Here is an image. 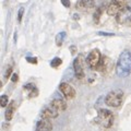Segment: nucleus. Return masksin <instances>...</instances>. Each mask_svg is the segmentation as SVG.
Here are the masks:
<instances>
[{"instance_id": "1", "label": "nucleus", "mask_w": 131, "mask_h": 131, "mask_svg": "<svg viewBox=\"0 0 131 131\" xmlns=\"http://www.w3.org/2000/svg\"><path fill=\"white\" fill-rule=\"evenodd\" d=\"M131 73V52L124 50L118 57L116 64V74L119 78H127Z\"/></svg>"}, {"instance_id": "2", "label": "nucleus", "mask_w": 131, "mask_h": 131, "mask_svg": "<svg viewBox=\"0 0 131 131\" xmlns=\"http://www.w3.org/2000/svg\"><path fill=\"white\" fill-rule=\"evenodd\" d=\"M114 120H115L114 114L108 109L102 108V109L98 110L97 117L95 118V120L94 121H95L98 126H101L102 128L108 129V128H110V127L113 126Z\"/></svg>"}, {"instance_id": "3", "label": "nucleus", "mask_w": 131, "mask_h": 131, "mask_svg": "<svg viewBox=\"0 0 131 131\" xmlns=\"http://www.w3.org/2000/svg\"><path fill=\"white\" fill-rule=\"evenodd\" d=\"M122 102H124V92L120 90L109 92L105 98V103L109 107H119Z\"/></svg>"}, {"instance_id": "4", "label": "nucleus", "mask_w": 131, "mask_h": 131, "mask_svg": "<svg viewBox=\"0 0 131 131\" xmlns=\"http://www.w3.org/2000/svg\"><path fill=\"white\" fill-rule=\"evenodd\" d=\"M127 3L128 2H127L126 0H112V1L109 2V5L107 6L106 12H107L108 15L116 16L127 6Z\"/></svg>"}, {"instance_id": "5", "label": "nucleus", "mask_w": 131, "mask_h": 131, "mask_svg": "<svg viewBox=\"0 0 131 131\" xmlns=\"http://www.w3.org/2000/svg\"><path fill=\"white\" fill-rule=\"evenodd\" d=\"M101 60H102L101 51L95 48L89 54L88 58H86V63H88V66L90 68L94 70V69H97L98 64H100V62H101Z\"/></svg>"}, {"instance_id": "6", "label": "nucleus", "mask_w": 131, "mask_h": 131, "mask_svg": "<svg viewBox=\"0 0 131 131\" xmlns=\"http://www.w3.org/2000/svg\"><path fill=\"white\" fill-rule=\"evenodd\" d=\"M59 90L67 100H72V98L75 97L77 92H75L74 88H73L72 85H70L69 83H67V82H61V83L59 84Z\"/></svg>"}, {"instance_id": "7", "label": "nucleus", "mask_w": 131, "mask_h": 131, "mask_svg": "<svg viewBox=\"0 0 131 131\" xmlns=\"http://www.w3.org/2000/svg\"><path fill=\"white\" fill-rule=\"evenodd\" d=\"M73 71H74V75L77 79H83L84 78V70L83 66H82V57L79 56L73 60Z\"/></svg>"}, {"instance_id": "8", "label": "nucleus", "mask_w": 131, "mask_h": 131, "mask_svg": "<svg viewBox=\"0 0 131 131\" xmlns=\"http://www.w3.org/2000/svg\"><path fill=\"white\" fill-rule=\"evenodd\" d=\"M58 109H56L54 106L51 104L47 106V107H45L43 110H42V114H40V116L42 118H47V119H54V118H57L58 117Z\"/></svg>"}, {"instance_id": "9", "label": "nucleus", "mask_w": 131, "mask_h": 131, "mask_svg": "<svg viewBox=\"0 0 131 131\" xmlns=\"http://www.w3.org/2000/svg\"><path fill=\"white\" fill-rule=\"evenodd\" d=\"M52 124L47 118H42L36 126V131H51Z\"/></svg>"}, {"instance_id": "10", "label": "nucleus", "mask_w": 131, "mask_h": 131, "mask_svg": "<svg viewBox=\"0 0 131 131\" xmlns=\"http://www.w3.org/2000/svg\"><path fill=\"white\" fill-rule=\"evenodd\" d=\"M77 9L81 11H86L94 7V0H79L77 2Z\"/></svg>"}, {"instance_id": "11", "label": "nucleus", "mask_w": 131, "mask_h": 131, "mask_svg": "<svg viewBox=\"0 0 131 131\" xmlns=\"http://www.w3.org/2000/svg\"><path fill=\"white\" fill-rule=\"evenodd\" d=\"M14 110H15V102L14 101H11L10 104L7 106V109H6V112H5V118H6L7 121H10L12 118H13Z\"/></svg>"}, {"instance_id": "12", "label": "nucleus", "mask_w": 131, "mask_h": 131, "mask_svg": "<svg viewBox=\"0 0 131 131\" xmlns=\"http://www.w3.org/2000/svg\"><path fill=\"white\" fill-rule=\"evenodd\" d=\"M56 109H58L59 112H63V110L67 109V104H66V102L60 100V98H55V100L51 101L50 103Z\"/></svg>"}, {"instance_id": "13", "label": "nucleus", "mask_w": 131, "mask_h": 131, "mask_svg": "<svg viewBox=\"0 0 131 131\" xmlns=\"http://www.w3.org/2000/svg\"><path fill=\"white\" fill-rule=\"evenodd\" d=\"M66 37H67V33L66 32H59L58 34L56 35V38H55L57 46L58 47L62 46V44L64 43V40H66Z\"/></svg>"}, {"instance_id": "14", "label": "nucleus", "mask_w": 131, "mask_h": 131, "mask_svg": "<svg viewBox=\"0 0 131 131\" xmlns=\"http://www.w3.org/2000/svg\"><path fill=\"white\" fill-rule=\"evenodd\" d=\"M61 63H62V59H60L59 57H56V58H54L50 61V67L58 68V67H60V66H61Z\"/></svg>"}, {"instance_id": "15", "label": "nucleus", "mask_w": 131, "mask_h": 131, "mask_svg": "<svg viewBox=\"0 0 131 131\" xmlns=\"http://www.w3.org/2000/svg\"><path fill=\"white\" fill-rule=\"evenodd\" d=\"M9 105V98H8L7 95H1L0 97V106L1 107H7Z\"/></svg>"}, {"instance_id": "16", "label": "nucleus", "mask_w": 131, "mask_h": 131, "mask_svg": "<svg viewBox=\"0 0 131 131\" xmlns=\"http://www.w3.org/2000/svg\"><path fill=\"white\" fill-rule=\"evenodd\" d=\"M11 73H12V67H11V66H8L7 69H6V71H5V74H3V77H5L6 80L9 79L10 75H11Z\"/></svg>"}, {"instance_id": "17", "label": "nucleus", "mask_w": 131, "mask_h": 131, "mask_svg": "<svg viewBox=\"0 0 131 131\" xmlns=\"http://www.w3.org/2000/svg\"><path fill=\"white\" fill-rule=\"evenodd\" d=\"M102 13H103V10H102V9H98V10L95 12V13H94V21L98 22V20H100Z\"/></svg>"}, {"instance_id": "18", "label": "nucleus", "mask_w": 131, "mask_h": 131, "mask_svg": "<svg viewBox=\"0 0 131 131\" xmlns=\"http://www.w3.org/2000/svg\"><path fill=\"white\" fill-rule=\"evenodd\" d=\"M23 13H24V8L21 7V8L19 9V12H18V22H19V23H21V21H22Z\"/></svg>"}, {"instance_id": "19", "label": "nucleus", "mask_w": 131, "mask_h": 131, "mask_svg": "<svg viewBox=\"0 0 131 131\" xmlns=\"http://www.w3.org/2000/svg\"><path fill=\"white\" fill-rule=\"evenodd\" d=\"M26 61L32 64H37V58L36 57H26Z\"/></svg>"}, {"instance_id": "20", "label": "nucleus", "mask_w": 131, "mask_h": 131, "mask_svg": "<svg viewBox=\"0 0 131 131\" xmlns=\"http://www.w3.org/2000/svg\"><path fill=\"white\" fill-rule=\"evenodd\" d=\"M36 88V85L34 84V83H27V84H25L24 85V89L25 90H27V91H32V90H34Z\"/></svg>"}, {"instance_id": "21", "label": "nucleus", "mask_w": 131, "mask_h": 131, "mask_svg": "<svg viewBox=\"0 0 131 131\" xmlns=\"http://www.w3.org/2000/svg\"><path fill=\"white\" fill-rule=\"evenodd\" d=\"M60 1H61V3H62V6L66 7V8H69V7H70V5H71L70 0H60Z\"/></svg>"}, {"instance_id": "22", "label": "nucleus", "mask_w": 131, "mask_h": 131, "mask_svg": "<svg viewBox=\"0 0 131 131\" xmlns=\"http://www.w3.org/2000/svg\"><path fill=\"white\" fill-rule=\"evenodd\" d=\"M98 35L101 36H114V33H107V32H98Z\"/></svg>"}, {"instance_id": "23", "label": "nucleus", "mask_w": 131, "mask_h": 131, "mask_svg": "<svg viewBox=\"0 0 131 131\" xmlns=\"http://www.w3.org/2000/svg\"><path fill=\"white\" fill-rule=\"evenodd\" d=\"M18 78H19V75L16 74V73H13L12 77H11V81L12 82H16V81H18Z\"/></svg>"}, {"instance_id": "24", "label": "nucleus", "mask_w": 131, "mask_h": 131, "mask_svg": "<svg viewBox=\"0 0 131 131\" xmlns=\"http://www.w3.org/2000/svg\"><path fill=\"white\" fill-rule=\"evenodd\" d=\"M70 51L72 52V54H74V52L77 51V48H75V46H72V47H70Z\"/></svg>"}]
</instances>
